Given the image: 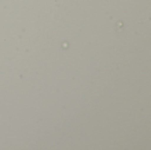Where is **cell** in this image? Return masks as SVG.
I'll use <instances>...</instances> for the list:
<instances>
[]
</instances>
